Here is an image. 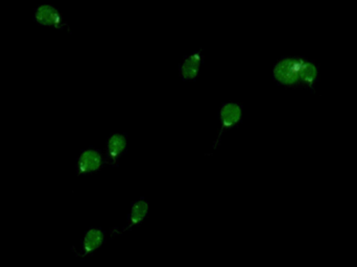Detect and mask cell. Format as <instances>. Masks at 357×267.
<instances>
[{
	"instance_id": "52a82bcc",
	"label": "cell",
	"mask_w": 357,
	"mask_h": 267,
	"mask_svg": "<svg viewBox=\"0 0 357 267\" xmlns=\"http://www.w3.org/2000/svg\"><path fill=\"white\" fill-rule=\"evenodd\" d=\"M205 62V49L199 47L183 58L178 65V77L183 82H195L201 73L202 67Z\"/></svg>"
},
{
	"instance_id": "7a4b0ae2",
	"label": "cell",
	"mask_w": 357,
	"mask_h": 267,
	"mask_svg": "<svg viewBox=\"0 0 357 267\" xmlns=\"http://www.w3.org/2000/svg\"><path fill=\"white\" fill-rule=\"evenodd\" d=\"M243 106L241 102H225L220 105V110H218V119L220 121V130L216 135L215 140L212 143V151L208 155H211L214 151L218 149L222 142V136L229 130L234 129L239 127L243 123Z\"/></svg>"
},
{
	"instance_id": "ba28073f",
	"label": "cell",
	"mask_w": 357,
	"mask_h": 267,
	"mask_svg": "<svg viewBox=\"0 0 357 267\" xmlns=\"http://www.w3.org/2000/svg\"><path fill=\"white\" fill-rule=\"evenodd\" d=\"M128 153V134L114 132L109 135L104 149L107 165L117 167L123 155Z\"/></svg>"
},
{
	"instance_id": "277c9868",
	"label": "cell",
	"mask_w": 357,
	"mask_h": 267,
	"mask_svg": "<svg viewBox=\"0 0 357 267\" xmlns=\"http://www.w3.org/2000/svg\"><path fill=\"white\" fill-rule=\"evenodd\" d=\"M107 241V231L100 227H90L85 231L79 247H73V253L75 257L81 260L93 256L96 252L100 251Z\"/></svg>"
},
{
	"instance_id": "3957f363",
	"label": "cell",
	"mask_w": 357,
	"mask_h": 267,
	"mask_svg": "<svg viewBox=\"0 0 357 267\" xmlns=\"http://www.w3.org/2000/svg\"><path fill=\"white\" fill-rule=\"evenodd\" d=\"M33 20L38 26L47 27L56 31L67 29L71 33L68 22L64 15L52 3H40L36 6L33 12Z\"/></svg>"
},
{
	"instance_id": "8992f818",
	"label": "cell",
	"mask_w": 357,
	"mask_h": 267,
	"mask_svg": "<svg viewBox=\"0 0 357 267\" xmlns=\"http://www.w3.org/2000/svg\"><path fill=\"white\" fill-rule=\"evenodd\" d=\"M151 206L148 199L146 197H142L139 199L134 201L130 207L129 213L127 216V222L125 226L114 227L110 230L111 239L115 238L117 236H121L126 232L133 230L136 227H140L144 224V220L148 218L150 214Z\"/></svg>"
},
{
	"instance_id": "6da1fadb",
	"label": "cell",
	"mask_w": 357,
	"mask_h": 267,
	"mask_svg": "<svg viewBox=\"0 0 357 267\" xmlns=\"http://www.w3.org/2000/svg\"><path fill=\"white\" fill-rule=\"evenodd\" d=\"M272 77L278 86L314 94L320 82V65L307 56H281L273 65Z\"/></svg>"
},
{
	"instance_id": "5b68a950",
	"label": "cell",
	"mask_w": 357,
	"mask_h": 267,
	"mask_svg": "<svg viewBox=\"0 0 357 267\" xmlns=\"http://www.w3.org/2000/svg\"><path fill=\"white\" fill-rule=\"evenodd\" d=\"M107 165L104 151L88 146L82 149L75 160V174L77 176L100 171Z\"/></svg>"
}]
</instances>
